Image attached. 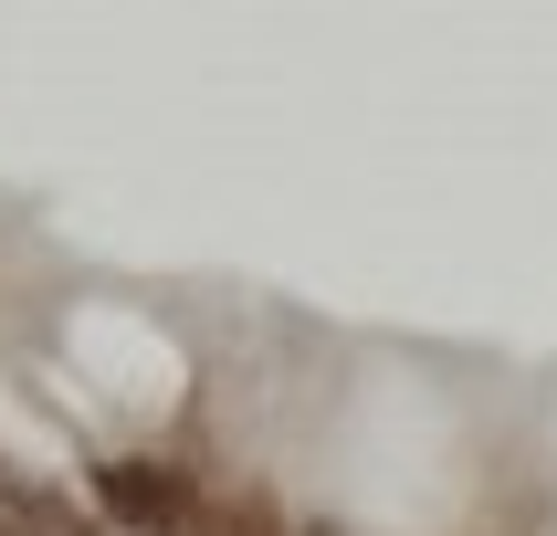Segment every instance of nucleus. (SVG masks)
Listing matches in <instances>:
<instances>
[{
  "label": "nucleus",
  "mask_w": 557,
  "mask_h": 536,
  "mask_svg": "<svg viewBox=\"0 0 557 536\" xmlns=\"http://www.w3.org/2000/svg\"><path fill=\"white\" fill-rule=\"evenodd\" d=\"M106 504H116V515H137V526H180V495H169L148 463H116V473H106Z\"/></svg>",
  "instance_id": "f257e3e1"
}]
</instances>
